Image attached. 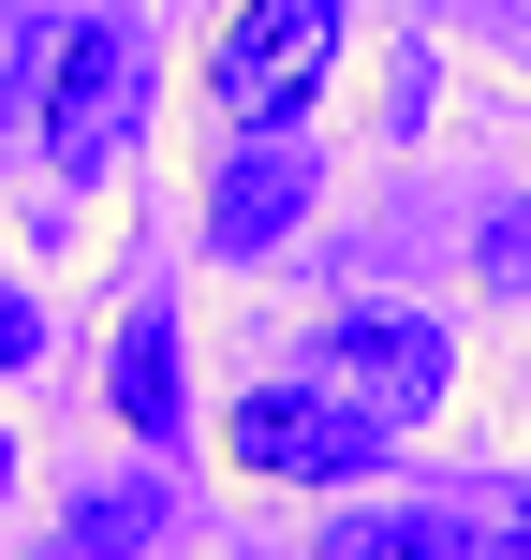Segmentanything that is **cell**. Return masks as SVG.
I'll return each instance as SVG.
<instances>
[{
    "instance_id": "obj_1",
    "label": "cell",
    "mask_w": 531,
    "mask_h": 560,
    "mask_svg": "<svg viewBox=\"0 0 531 560\" xmlns=\"http://www.w3.org/2000/svg\"><path fill=\"white\" fill-rule=\"evenodd\" d=\"M148 118V30L134 15H59L45 59H30V133H45V177H118V148H134Z\"/></svg>"
},
{
    "instance_id": "obj_2",
    "label": "cell",
    "mask_w": 531,
    "mask_h": 560,
    "mask_svg": "<svg viewBox=\"0 0 531 560\" xmlns=\"http://www.w3.org/2000/svg\"><path fill=\"white\" fill-rule=\"evenodd\" d=\"M384 443H399V428L355 413L325 369H280V384H252V398L222 413V457H236L252 487H355V472H384Z\"/></svg>"
},
{
    "instance_id": "obj_3",
    "label": "cell",
    "mask_w": 531,
    "mask_h": 560,
    "mask_svg": "<svg viewBox=\"0 0 531 560\" xmlns=\"http://www.w3.org/2000/svg\"><path fill=\"white\" fill-rule=\"evenodd\" d=\"M339 74V0H236L207 45V104L236 133H296V104Z\"/></svg>"
},
{
    "instance_id": "obj_4",
    "label": "cell",
    "mask_w": 531,
    "mask_h": 560,
    "mask_svg": "<svg viewBox=\"0 0 531 560\" xmlns=\"http://www.w3.org/2000/svg\"><path fill=\"white\" fill-rule=\"evenodd\" d=\"M325 384L355 398V413H384V428H428L443 413V339H428L414 310H339L325 325Z\"/></svg>"
},
{
    "instance_id": "obj_5",
    "label": "cell",
    "mask_w": 531,
    "mask_h": 560,
    "mask_svg": "<svg viewBox=\"0 0 531 560\" xmlns=\"http://www.w3.org/2000/svg\"><path fill=\"white\" fill-rule=\"evenodd\" d=\"M296 207H310V148H296V133H236V163L207 177V252H222V266L280 252Z\"/></svg>"
},
{
    "instance_id": "obj_6",
    "label": "cell",
    "mask_w": 531,
    "mask_h": 560,
    "mask_svg": "<svg viewBox=\"0 0 531 560\" xmlns=\"http://www.w3.org/2000/svg\"><path fill=\"white\" fill-rule=\"evenodd\" d=\"M104 398H118V428H134V443H177V325H163V310H134V325H118Z\"/></svg>"
},
{
    "instance_id": "obj_7",
    "label": "cell",
    "mask_w": 531,
    "mask_h": 560,
    "mask_svg": "<svg viewBox=\"0 0 531 560\" xmlns=\"http://www.w3.org/2000/svg\"><path fill=\"white\" fill-rule=\"evenodd\" d=\"M325 560H473V532H458V516H428V502H384V516H339Z\"/></svg>"
},
{
    "instance_id": "obj_8",
    "label": "cell",
    "mask_w": 531,
    "mask_h": 560,
    "mask_svg": "<svg viewBox=\"0 0 531 560\" xmlns=\"http://www.w3.org/2000/svg\"><path fill=\"white\" fill-rule=\"evenodd\" d=\"M473 546H487V560H531V472L503 487V502H487V532H473Z\"/></svg>"
},
{
    "instance_id": "obj_9",
    "label": "cell",
    "mask_w": 531,
    "mask_h": 560,
    "mask_svg": "<svg viewBox=\"0 0 531 560\" xmlns=\"http://www.w3.org/2000/svg\"><path fill=\"white\" fill-rule=\"evenodd\" d=\"M0 369H45V310H30L15 280H0Z\"/></svg>"
},
{
    "instance_id": "obj_10",
    "label": "cell",
    "mask_w": 531,
    "mask_h": 560,
    "mask_svg": "<svg viewBox=\"0 0 531 560\" xmlns=\"http://www.w3.org/2000/svg\"><path fill=\"white\" fill-rule=\"evenodd\" d=\"M0 487H15V443H0Z\"/></svg>"
},
{
    "instance_id": "obj_11",
    "label": "cell",
    "mask_w": 531,
    "mask_h": 560,
    "mask_svg": "<svg viewBox=\"0 0 531 560\" xmlns=\"http://www.w3.org/2000/svg\"><path fill=\"white\" fill-rule=\"evenodd\" d=\"M45 560H89V546H45Z\"/></svg>"
}]
</instances>
